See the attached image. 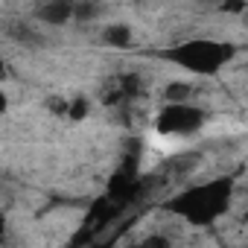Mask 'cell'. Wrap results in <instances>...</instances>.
<instances>
[{
  "instance_id": "3957f363",
  "label": "cell",
  "mask_w": 248,
  "mask_h": 248,
  "mask_svg": "<svg viewBox=\"0 0 248 248\" xmlns=\"http://www.w3.org/2000/svg\"><path fill=\"white\" fill-rule=\"evenodd\" d=\"M193 93V85L190 82H170L164 88V102H187Z\"/></svg>"
},
{
  "instance_id": "7a4b0ae2",
  "label": "cell",
  "mask_w": 248,
  "mask_h": 248,
  "mask_svg": "<svg viewBox=\"0 0 248 248\" xmlns=\"http://www.w3.org/2000/svg\"><path fill=\"white\" fill-rule=\"evenodd\" d=\"M73 9H76V0H47V3L38 6V18L50 27H62L73 18Z\"/></svg>"
},
{
  "instance_id": "5b68a950",
  "label": "cell",
  "mask_w": 248,
  "mask_h": 248,
  "mask_svg": "<svg viewBox=\"0 0 248 248\" xmlns=\"http://www.w3.org/2000/svg\"><path fill=\"white\" fill-rule=\"evenodd\" d=\"M245 222H248V213H245Z\"/></svg>"
},
{
  "instance_id": "277c9868",
  "label": "cell",
  "mask_w": 248,
  "mask_h": 248,
  "mask_svg": "<svg viewBox=\"0 0 248 248\" xmlns=\"http://www.w3.org/2000/svg\"><path fill=\"white\" fill-rule=\"evenodd\" d=\"M102 38H105V44H111V47H126V44L132 41V30L123 27V24H117V27H108V30L102 32Z\"/></svg>"
},
{
  "instance_id": "6da1fadb",
  "label": "cell",
  "mask_w": 248,
  "mask_h": 248,
  "mask_svg": "<svg viewBox=\"0 0 248 248\" xmlns=\"http://www.w3.org/2000/svg\"><path fill=\"white\" fill-rule=\"evenodd\" d=\"M202 111L187 105V102H167L164 114H161V132L164 135H184L202 126Z\"/></svg>"
}]
</instances>
